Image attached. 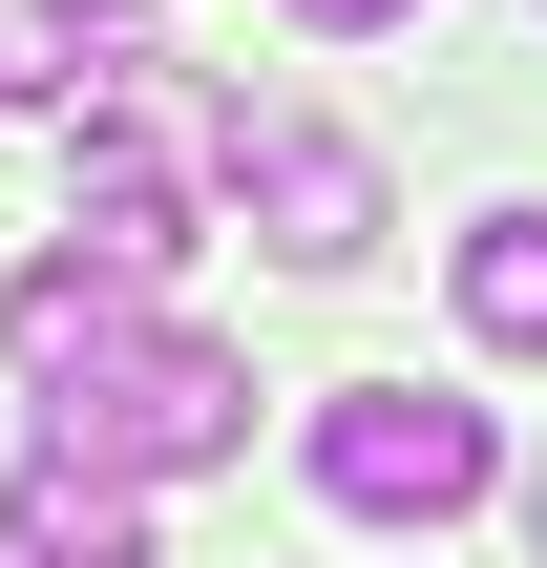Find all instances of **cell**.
I'll use <instances>...</instances> for the list:
<instances>
[{"label": "cell", "instance_id": "1", "mask_svg": "<svg viewBox=\"0 0 547 568\" xmlns=\"http://www.w3.org/2000/svg\"><path fill=\"white\" fill-rule=\"evenodd\" d=\"M42 443L105 464V485H190V464L253 443V358H232V337H126V358H84V379L42 400Z\"/></svg>", "mask_w": 547, "mask_h": 568}, {"label": "cell", "instance_id": "2", "mask_svg": "<svg viewBox=\"0 0 547 568\" xmlns=\"http://www.w3.org/2000/svg\"><path fill=\"white\" fill-rule=\"evenodd\" d=\"M506 485V422L485 400H443V379H337L316 400V506L337 527H464Z\"/></svg>", "mask_w": 547, "mask_h": 568}, {"label": "cell", "instance_id": "3", "mask_svg": "<svg viewBox=\"0 0 547 568\" xmlns=\"http://www.w3.org/2000/svg\"><path fill=\"white\" fill-rule=\"evenodd\" d=\"M211 169L253 190V232H274L295 274H358V253H379V211H401L358 126H316V105H253V84L211 105Z\"/></svg>", "mask_w": 547, "mask_h": 568}, {"label": "cell", "instance_id": "4", "mask_svg": "<svg viewBox=\"0 0 547 568\" xmlns=\"http://www.w3.org/2000/svg\"><path fill=\"white\" fill-rule=\"evenodd\" d=\"M126 337H148V274H126V253H84V232H63V253L0 295V358H21V400H63V379H84V358H126Z\"/></svg>", "mask_w": 547, "mask_h": 568}, {"label": "cell", "instance_id": "5", "mask_svg": "<svg viewBox=\"0 0 547 568\" xmlns=\"http://www.w3.org/2000/svg\"><path fill=\"white\" fill-rule=\"evenodd\" d=\"M0 568H169V548H148V485L21 443V485H0Z\"/></svg>", "mask_w": 547, "mask_h": 568}, {"label": "cell", "instance_id": "6", "mask_svg": "<svg viewBox=\"0 0 547 568\" xmlns=\"http://www.w3.org/2000/svg\"><path fill=\"white\" fill-rule=\"evenodd\" d=\"M63 232H84V253H126V274H169V253H190V190H169V148H126V126L84 105V126H63Z\"/></svg>", "mask_w": 547, "mask_h": 568}, {"label": "cell", "instance_id": "7", "mask_svg": "<svg viewBox=\"0 0 547 568\" xmlns=\"http://www.w3.org/2000/svg\"><path fill=\"white\" fill-rule=\"evenodd\" d=\"M464 337L485 358H547V211H485L464 232Z\"/></svg>", "mask_w": 547, "mask_h": 568}, {"label": "cell", "instance_id": "8", "mask_svg": "<svg viewBox=\"0 0 547 568\" xmlns=\"http://www.w3.org/2000/svg\"><path fill=\"white\" fill-rule=\"evenodd\" d=\"M295 21H316V42H379V21H422V0H295Z\"/></svg>", "mask_w": 547, "mask_h": 568}, {"label": "cell", "instance_id": "9", "mask_svg": "<svg viewBox=\"0 0 547 568\" xmlns=\"http://www.w3.org/2000/svg\"><path fill=\"white\" fill-rule=\"evenodd\" d=\"M527 548H547V464H527Z\"/></svg>", "mask_w": 547, "mask_h": 568}, {"label": "cell", "instance_id": "10", "mask_svg": "<svg viewBox=\"0 0 547 568\" xmlns=\"http://www.w3.org/2000/svg\"><path fill=\"white\" fill-rule=\"evenodd\" d=\"M0 84H21V63H0Z\"/></svg>", "mask_w": 547, "mask_h": 568}]
</instances>
